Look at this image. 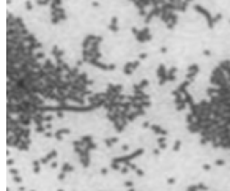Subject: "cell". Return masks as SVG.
Instances as JSON below:
<instances>
[{"label": "cell", "mask_w": 230, "mask_h": 191, "mask_svg": "<svg viewBox=\"0 0 230 191\" xmlns=\"http://www.w3.org/2000/svg\"><path fill=\"white\" fill-rule=\"evenodd\" d=\"M229 22H230V21H229Z\"/></svg>", "instance_id": "obj_62"}, {"label": "cell", "mask_w": 230, "mask_h": 191, "mask_svg": "<svg viewBox=\"0 0 230 191\" xmlns=\"http://www.w3.org/2000/svg\"><path fill=\"white\" fill-rule=\"evenodd\" d=\"M65 177H66V172H60V174H58V180H65Z\"/></svg>", "instance_id": "obj_41"}, {"label": "cell", "mask_w": 230, "mask_h": 191, "mask_svg": "<svg viewBox=\"0 0 230 191\" xmlns=\"http://www.w3.org/2000/svg\"><path fill=\"white\" fill-rule=\"evenodd\" d=\"M62 171H63V172H73V171H74V167H73V166L70 164V163H63Z\"/></svg>", "instance_id": "obj_21"}, {"label": "cell", "mask_w": 230, "mask_h": 191, "mask_svg": "<svg viewBox=\"0 0 230 191\" xmlns=\"http://www.w3.org/2000/svg\"><path fill=\"white\" fill-rule=\"evenodd\" d=\"M145 58H147V54H145V52H142L140 55H139V60H145Z\"/></svg>", "instance_id": "obj_47"}, {"label": "cell", "mask_w": 230, "mask_h": 191, "mask_svg": "<svg viewBox=\"0 0 230 191\" xmlns=\"http://www.w3.org/2000/svg\"><path fill=\"white\" fill-rule=\"evenodd\" d=\"M147 85H148V81H147V79H142L139 84H136V85H134V92H136V93H142Z\"/></svg>", "instance_id": "obj_8"}, {"label": "cell", "mask_w": 230, "mask_h": 191, "mask_svg": "<svg viewBox=\"0 0 230 191\" xmlns=\"http://www.w3.org/2000/svg\"><path fill=\"white\" fill-rule=\"evenodd\" d=\"M17 120H19V123L22 125V126H29L32 122H33V117L32 115H29V114H19V117H17Z\"/></svg>", "instance_id": "obj_6"}, {"label": "cell", "mask_w": 230, "mask_h": 191, "mask_svg": "<svg viewBox=\"0 0 230 191\" xmlns=\"http://www.w3.org/2000/svg\"><path fill=\"white\" fill-rule=\"evenodd\" d=\"M35 131H36V133H40V134H44L47 130H46V126H43V125H36Z\"/></svg>", "instance_id": "obj_23"}, {"label": "cell", "mask_w": 230, "mask_h": 191, "mask_svg": "<svg viewBox=\"0 0 230 191\" xmlns=\"http://www.w3.org/2000/svg\"><path fill=\"white\" fill-rule=\"evenodd\" d=\"M46 55H44V52H41V51H38V52H35V58L36 60H41V58H44Z\"/></svg>", "instance_id": "obj_26"}, {"label": "cell", "mask_w": 230, "mask_h": 191, "mask_svg": "<svg viewBox=\"0 0 230 191\" xmlns=\"http://www.w3.org/2000/svg\"><path fill=\"white\" fill-rule=\"evenodd\" d=\"M44 126H46V130H52V123H46Z\"/></svg>", "instance_id": "obj_54"}, {"label": "cell", "mask_w": 230, "mask_h": 191, "mask_svg": "<svg viewBox=\"0 0 230 191\" xmlns=\"http://www.w3.org/2000/svg\"><path fill=\"white\" fill-rule=\"evenodd\" d=\"M158 145L161 150H164L165 147H167V141H165V136H159L158 138Z\"/></svg>", "instance_id": "obj_17"}, {"label": "cell", "mask_w": 230, "mask_h": 191, "mask_svg": "<svg viewBox=\"0 0 230 191\" xmlns=\"http://www.w3.org/2000/svg\"><path fill=\"white\" fill-rule=\"evenodd\" d=\"M180 147H181V141H180V139H177V141H175V144H173V147H172V148H173V152H178V150H180Z\"/></svg>", "instance_id": "obj_24"}, {"label": "cell", "mask_w": 230, "mask_h": 191, "mask_svg": "<svg viewBox=\"0 0 230 191\" xmlns=\"http://www.w3.org/2000/svg\"><path fill=\"white\" fill-rule=\"evenodd\" d=\"M203 55H211V51H208V49H205V51H203Z\"/></svg>", "instance_id": "obj_56"}, {"label": "cell", "mask_w": 230, "mask_h": 191, "mask_svg": "<svg viewBox=\"0 0 230 191\" xmlns=\"http://www.w3.org/2000/svg\"><path fill=\"white\" fill-rule=\"evenodd\" d=\"M112 169L114 171H120L121 169V164H118V163H112Z\"/></svg>", "instance_id": "obj_29"}, {"label": "cell", "mask_w": 230, "mask_h": 191, "mask_svg": "<svg viewBox=\"0 0 230 191\" xmlns=\"http://www.w3.org/2000/svg\"><path fill=\"white\" fill-rule=\"evenodd\" d=\"M123 185H125V188H128V190H129V188H132V186H134V183H132V182H131V180H128V182H125V183H123Z\"/></svg>", "instance_id": "obj_30"}, {"label": "cell", "mask_w": 230, "mask_h": 191, "mask_svg": "<svg viewBox=\"0 0 230 191\" xmlns=\"http://www.w3.org/2000/svg\"><path fill=\"white\" fill-rule=\"evenodd\" d=\"M57 191H63V190H62V188H58V190H57Z\"/></svg>", "instance_id": "obj_60"}, {"label": "cell", "mask_w": 230, "mask_h": 191, "mask_svg": "<svg viewBox=\"0 0 230 191\" xmlns=\"http://www.w3.org/2000/svg\"><path fill=\"white\" fill-rule=\"evenodd\" d=\"M49 2H52V0H36V3H38V5H41V6H43V5H47Z\"/></svg>", "instance_id": "obj_28"}, {"label": "cell", "mask_w": 230, "mask_h": 191, "mask_svg": "<svg viewBox=\"0 0 230 191\" xmlns=\"http://www.w3.org/2000/svg\"><path fill=\"white\" fill-rule=\"evenodd\" d=\"M121 85L120 84H117V85H114V84H109L107 85V90L106 92H109V93H121Z\"/></svg>", "instance_id": "obj_9"}, {"label": "cell", "mask_w": 230, "mask_h": 191, "mask_svg": "<svg viewBox=\"0 0 230 191\" xmlns=\"http://www.w3.org/2000/svg\"><path fill=\"white\" fill-rule=\"evenodd\" d=\"M40 166H41V161L40 160H35L33 161V174H36V175L40 174Z\"/></svg>", "instance_id": "obj_20"}, {"label": "cell", "mask_w": 230, "mask_h": 191, "mask_svg": "<svg viewBox=\"0 0 230 191\" xmlns=\"http://www.w3.org/2000/svg\"><path fill=\"white\" fill-rule=\"evenodd\" d=\"M68 133H70V128H62V130H58L57 133H55V139L62 141V139H63V134H68Z\"/></svg>", "instance_id": "obj_15"}, {"label": "cell", "mask_w": 230, "mask_h": 191, "mask_svg": "<svg viewBox=\"0 0 230 191\" xmlns=\"http://www.w3.org/2000/svg\"><path fill=\"white\" fill-rule=\"evenodd\" d=\"M194 10H196L197 13H200L202 16H205V17H206V21H208V27H210V29H213V27H214V19L211 17L210 11H208V10H205V8H203V6H200V5H196V6H194Z\"/></svg>", "instance_id": "obj_2"}, {"label": "cell", "mask_w": 230, "mask_h": 191, "mask_svg": "<svg viewBox=\"0 0 230 191\" xmlns=\"http://www.w3.org/2000/svg\"><path fill=\"white\" fill-rule=\"evenodd\" d=\"M199 142H200V145H206V144H208V142H210V141H208V139H206V138H203V136H202V138H200V141H199Z\"/></svg>", "instance_id": "obj_32"}, {"label": "cell", "mask_w": 230, "mask_h": 191, "mask_svg": "<svg viewBox=\"0 0 230 191\" xmlns=\"http://www.w3.org/2000/svg\"><path fill=\"white\" fill-rule=\"evenodd\" d=\"M129 166H128V164H125V166H121V169H120V172H121V174L123 175H126V174H129Z\"/></svg>", "instance_id": "obj_25"}, {"label": "cell", "mask_w": 230, "mask_h": 191, "mask_svg": "<svg viewBox=\"0 0 230 191\" xmlns=\"http://www.w3.org/2000/svg\"><path fill=\"white\" fill-rule=\"evenodd\" d=\"M55 156H57V150H52V152H50V153H47V155H46V156H43V158H41V164H47V163H50V160H54V158Z\"/></svg>", "instance_id": "obj_7"}, {"label": "cell", "mask_w": 230, "mask_h": 191, "mask_svg": "<svg viewBox=\"0 0 230 191\" xmlns=\"http://www.w3.org/2000/svg\"><path fill=\"white\" fill-rule=\"evenodd\" d=\"M136 174L139 175V177H144V175H145V172L142 171V169H137V171H136Z\"/></svg>", "instance_id": "obj_44"}, {"label": "cell", "mask_w": 230, "mask_h": 191, "mask_svg": "<svg viewBox=\"0 0 230 191\" xmlns=\"http://www.w3.org/2000/svg\"><path fill=\"white\" fill-rule=\"evenodd\" d=\"M128 166H129V169H132V171H137V169H139V167H137L134 163H128Z\"/></svg>", "instance_id": "obj_39"}, {"label": "cell", "mask_w": 230, "mask_h": 191, "mask_svg": "<svg viewBox=\"0 0 230 191\" xmlns=\"http://www.w3.org/2000/svg\"><path fill=\"white\" fill-rule=\"evenodd\" d=\"M57 166H58V163H57V161H52V163H50V167H52V169H55Z\"/></svg>", "instance_id": "obj_52"}, {"label": "cell", "mask_w": 230, "mask_h": 191, "mask_svg": "<svg viewBox=\"0 0 230 191\" xmlns=\"http://www.w3.org/2000/svg\"><path fill=\"white\" fill-rule=\"evenodd\" d=\"M44 138H55V134L52 133V131H49V130H47V131L44 133Z\"/></svg>", "instance_id": "obj_33"}, {"label": "cell", "mask_w": 230, "mask_h": 191, "mask_svg": "<svg viewBox=\"0 0 230 191\" xmlns=\"http://www.w3.org/2000/svg\"><path fill=\"white\" fill-rule=\"evenodd\" d=\"M202 169H203V171H210L211 166H210V164H203V166H202Z\"/></svg>", "instance_id": "obj_48"}, {"label": "cell", "mask_w": 230, "mask_h": 191, "mask_svg": "<svg viewBox=\"0 0 230 191\" xmlns=\"http://www.w3.org/2000/svg\"><path fill=\"white\" fill-rule=\"evenodd\" d=\"M121 150H123V152H128V150H129V145H128V144H125V145H123V147H121Z\"/></svg>", "instance_id": "obj_49"}, {"label": "cell", "mask_w": 230, "mask_h": 191, "mask_svg": "<svg viewBox=\"0 0 230 191\" xmlns=\"http://www.w3.org/2000/svg\"><path fill=\"white\" fill-rule=\"evenodd\" d=\"M11 174H13V175H17V174H19V171H17L16 167H13V169H11Z\"/></svg>", "instance_id": "obj_50"}, {"label": "cell", "mask_w": 230, "mask_h": 191, "mask_svg": "<svg viewBox=\"0 0 230 191\" xmlns=\"http://www.w3.org/2000/svg\"><path fill=\"white\" fill-rule=\"evenodd\" d=\"M139 14H140V16H147L148 13L145 11V8H139Z\"/></svg>", "instance_id": "obj_42"}, {"label": "cell", "mask_w": 230, "mask_h": 191, "mask_svg": "<svg viewBox=\"0 0 230 191\" xmlns=\"http://www.w3.org/2000/svg\"><path fill=\"white\" fill-rule=\"evenodd\" d=\"M99 172H101V175H107V174H109V169H107V167H103Z\"/></svg>", "instance_id": "obj_40"}, {"label": "cell", "mask_w": 230, "mask_h": 191, "mask_svg": "<svg viewBox=\"0 0 230 191\" xmlns=\"http://www.w3.org/2000/svg\"><path fill=\"white\" fill-rule=\"evenodd\" d=\"M88 63H91V65L96 66V68H101L103 71H110V70H115V68H117V66H115V63H109V65H106V63L98 62V60H95V58H91Z\"/></svg>", "instance_id": "obj_3"}, {"label": "cell", "mask_w": 230, "mask_h": 191, "mask_svg": "<svg viewBox=\"0 0 230 191\" xmlns=\"http://www.w3.org/2000/svg\"><path fill=\"white\" fill-rule=\"evenodd\" d=\"M175 182H177V180L173 179V177H170V179H167V183H169V185H173V183H175Z\"/></svg>", "instance_id": "obj_46"}, {"label": "cell", "mask_w": 230, "mask_h": 191, "mask_svg": "<svg viewBox=\"0 0 230 191\" xmlns=\"http://www.w3.org/2000/svg\"><path fill=\"white\" fill-rule=\"evenodd\" d=\"M29 147H30V139H22L17 148H19L21 152H27V150H29Z\"/></svg>", "instance_id": "obj_13"}, {"label": "cell", "mask_w": 230, "mask_h": 191, "mask_svg": "<svg viewBox=\"0 0 230 191\" xmlns=\"http://www.w3.org/2000/svg\"><path fill=\"white\" fill-rule=\"evenodd\" d=\"M32 191H35V190H32Z\"/></svg>", "instance_id": "obj_61"}, {"label": "cell", "mask_w": 230, "mask_h": 191, "mask_svg": "<svg viewBox=\"0 0 230 191\" xmlns=\"http://www.w3.org/2000/svg\"><path fill=\"white\" fill-rule=\"evenodd\" d=\"M117 142H118V138H107V139L104 141V144L107 145V147H112V145L117 144Z\"/></svg>", "instance_id": "obj_19"}, {"label": "cell", "mask_w": 230, "mask_h": 191, "mask_svg": "<svg viewBox=\"0 0 230 191\" xmlns=\"http://www.w3.org/2000/svg\"><path fill=\"white\" fill-rule=\"evenodd\" d=\"M197 188H199V191H206V185H203V183H197Z\"/></svg>", "instance_id": "obj_34"}, {"label": "cell", "mask_w": 230, "mask_h": 191, "mask_svg": "<svg viewBox=\"0 0 230 191\" xmlns=\"http://www.w3.org/2000/svg\"><path fill=\"white\" fill-rule=\"evenodd\" d=\"M82 142H84V144H88V142H93V138H91V136L90 134H85V136H82Z\"/></svg>", "instance_id": "obj_22"}, {"label": "cell", "mask_w": 230, "mask_h": 191, "mask_svg": "<svg viewBox=\"0 0 230 191\" xmlns=\"http://www.w3.org/2000/svg\"><path fill=\"white\" fill-rule=\"evenodd\" d=\"M150 128H151V131H155V133H156V134H159V136H167V130L161 128L159 125H151Z\"/></svg>", "instance_id": "obj_12"}, {"label": "cell", "mask_w": 230, "mask_h": 191, "mask_svg": "<svg viewBox=\"0 0 230 191\" xmlns=\"http://www.w3.org/2000/svg\"><path fill=\"white\" fill-rule=\"evenodd\" d=\"M139 65H140V60H139V58H137V60H134V62L126 63V65L123 66V73H125L126 76H129V74H132V71H134Z\"/></svg>", "instance_id": "obj_4"}, {"label": "cell", "mask_w": 230, "mask_h": 191, "mask_svg": "<svg viewBox=\"0 0 230 191\" xmlns=\"http://www.w3.org/2000/svg\"><path fill=\"white\" fill-rule=\"evenodd\" d=\"M19 191H25V186H22V185H21V186H19Z\"/></svg>", "instance_id": "obj_59"}, {"label": "cell", "mask_w": 230, "mask_h": 191, "mask_svg": "<svg viewBox=\"0 0 230 191\" xmlns=\"http://www.w3.org/2000/svg\"><path fill=\"white\" fill-rule=\"evenodd\" d=\"M159 51H161V52H162V54H165V52H167V48H165V46H162V48H161V49H159Z\"/></svg>", "instance_id": "obj_55"}, {"label": "cell", "mask_w": 230, "mask_h": 191, "mask_svg": "<svg viewBox=\"0 0 230 191\" xmlns=\"http://www.w3.org/2000/svg\"><path fill=\"white\" fill-rule=\"evenodd\" d=\"M54 120V115L52 114H47V115H44V122H52Z\"/></svg>", "instance_id": "obj_31"}, {"label": "cell", "mask_w": 230, "mask_h": 191, "mask_svg": "<svg viewBox=\"0 0 230 191\" xmlns=\"http://www.w3.org/2000/svg\"><path fill=\"white\" fill-rule=\"evenodd\" d=\"M142 126H144V128H150V122H144V123H142Z\"/></svg>", "instance_id": "obj_51"}, {"label": "cell", "mask_w": 230, "mask_h": 191, "mask_svg": "<svg viewBox=\"0 0 230 191\" xmlns=\"http://www.w3.org/2000/svg\"><path fill=\"white\" fill-rule=\"evenodd\" d=\"M186 191H199V188H197V185H191V186H188Z\"/></svg>", "instance_id": "obj_37"}, {"label": "cell", "mask_w": 230, "mask_h": 191, "mask_svg": "<svg viewBox=\"0 0 230 191\" xmlns=\"http://www.w3.org/2000/svg\"><path fill=\"white\" fill-rule=\"evenodd\" d=\"M167 68H165V65H162V63H161V65L158 66V71H156V74H158V78L159 79H162V78H165V76H167Z\"/></svg>", "instance_id": "obj_10"}, {"label": "cell", "mask_w": 230, "mask_h": 191, "mask_svg": "<svg viewBox=\"0 0 230 191\" xmlns=\"http://www.w3.org/2000/svg\"><path fill=\"white\" fill-rule=\"evenodd\" d=\"M109 30L110 32H114V33H117L118 32V19L117 17H112V19H110V24H109Z\"/></svg>", "instance_id": "obj_11"}, {"label": "cell", "mask_w": 230, "mask_h": 191, "mask_svg": "<svg viewBox=\"0 0 230 191\" xmlns=\"http://www.w3.org/2000/svg\"><path fill=\"white\" fill-rule=\"evenodd\" d=\"M175 106H177V111H185L186 103H178V104H175Z\"/></svg>", "instance_id": "obj_27"}, {"label": "cell", "mask_w": 230, "mask_h": 191, "mask_svg": "<svg viewBox=\"0 0 230 191\" xmlns=\"http://www.w3.org/2000/svg\"><path fill=\"white\" fill-rule=\"evenodd\" d=\"M199 73V65L197 63H192V65H189L188 66V74H186V79L188 81H194V78H196V74Z\"/></svg>", "instance_id": "obj_5"}, {"label": "cell", "mask_w": 230, "mask_h": 191, "mask_svg": "<svg viewBox=\"0 0 230 191\" xmlns=\"http://www.w3.org/2000/svg\"><path fill=\"white\" fill-rule=\"evenodd\" d=\"M159 152H161V148H159V147H158V148H155V150H153V155H155V156H156V155H159Z\"/></svg>", "instance_id": "obj_53"}, {"label": "cell", "mask_w": 230, "mask_h": 191, "mask_svg": "<svg viewBox=\"0 0 230 191\" xmlns=\"http://www.w3.org/2000/svg\"><path fill=\"white\" fill-rule=\"evenodd\" d=\"M213 19H214V24H216V22H219L221 19H222V14H221V13H219V14H216V16L213 17Z\"/></svg>", "instance_id": "obj_38"}, {"label": "cell", "mask_w": 230, "mask_h": 191, "mask_svg": "<svg viewBox=\"0 0 230 191\" xmlns=\"http://www.w3.org/2000/svg\"><path fill=\"white\" fill-rule=\"evenodd\" d=\"M14 164V160H8V166H13Z\"/></svg>", "instance_id": "obj_58"}, {"label": "cell", "mask_w": 230, "mask_h": 191, "mask_svg": "<svg viewBox=\"0 0 230 191\" xmlns=\"http://www.w3.org/2000/svg\"><path fill=\"white\" fill-rule=\"evenodd\" d=\"M82 63H84V60H77V63H76V66H77V68H79V66L82 65Z\"/></svg>", "instance_id": "obj_57"}, {"label": "cell", "mask_w": 230, "mask_h": 191, "mask_svg": "<svg viewBox=\"0 0 230 191\" xmlns=\"http://www.w3.org/2000/svg\"><path fill=\"white\" fill-rule=\"evenodd\" d=\"M132 33H134L136 36V40L137 41H140V43H145V41H148V40H151V33H150V30H148V27H145L144 30H137L136 27H132Z\"/></svg>", "instance_id": "obj_1"}, {"label": "cell", "mask_w": 230, "mask_h": 191, "mask_svg": "<svg viewBox=\"0 0 230 191\" xmlns=\"http://www.w3.org/2000/svg\"><path fill=\"white\" fill-rule=\"evenodd\" d=\"M175 74H177V68H175V66H173V68H170V70L167 71V79H169V82L175 81Z\"/></svg>", "instance_id": "obj_16"}, {"label": "cell", "mask_w": 230, "mask_h": 191, "mask_svg": "<svg viewBox=\"0 0 230 191\" xmlns=\"http://www.w3.org/2000/svg\"><path fill=\"white\" fill-rule=\"evenodd\" d=\"M183 95H185V103H186V104H189V106H192V104H196V103H194V99H192V97L189 95V92H185Z\"/></svg>", "instance_id": "obj_18"}, {"label": "cell", "mask_w": 230, "mask_h": 191, "mask_svg": "<svg viewBox=\"0 0 230 191\" xmlns=\"http://www.w3.org/2000/svg\"><path fill=\"white\" fill-rule=\"evenodd\" d=\"M214 164H216V166H224V164H225V161L219 158V160H216V161H214Z\"/></svg>", "instance_id": "obj_36"}, {"label": "cell", "mask_w": 230, "mask_h": 191, "mask_svg": "<svg viewBox=\"0 0 230 191\" xmlns=\"http://www.w3.org/2000/svg\"><path fill=\"white\" fill-rule=\"evenodd\" d=\"M32 6H33V5H32V2H25V10H32Z\"/></svg>", "instance_id": "obj_43"}, {"label": "cell", "mask_w": 230, "mask_h": 191, "mask_svg": "<svg viewBox=\"0 0 230 191\" xmlns=\"http://www.w3.org/2000/svg\"><path fill=\"white\" fill-rule=\"evenodd\" d=\"M189 85H191V81H188V79H186L185 82H181L180 85H178V89H177V90H178L180 93H185V92H186V89L189 87Z\"/></svg>", "instance_id": "obj_14"}, {"label": "cell", "mask_w": 230, "mask_h": 191, "mask_svg": "<svg viewBox=\"0 0 230 191\" xmlns=\"http://www.w3.org/2000/svg\"><path fill=\"white\" fill-rule=\"evenodd\" d=\"M13 182H14V183H21L22 179H21L19 175H13Z\"/></svg>", "instance_id": "obj_35"}, {"label": "cell", "mask_w": 230, "mask_h": 191, "mask_svg": "<svg viewBox=\"0 0 230 191\" xmlns=\"http://www.w3.org/2000/svg\"><path fill=\"white\" fill-rule=\"evenodd\" d=\"M63 115H65V111H58V112H57V117H58V119H63Z\"/></svg>", "instance_id": "obj_45"}]
</instances>
